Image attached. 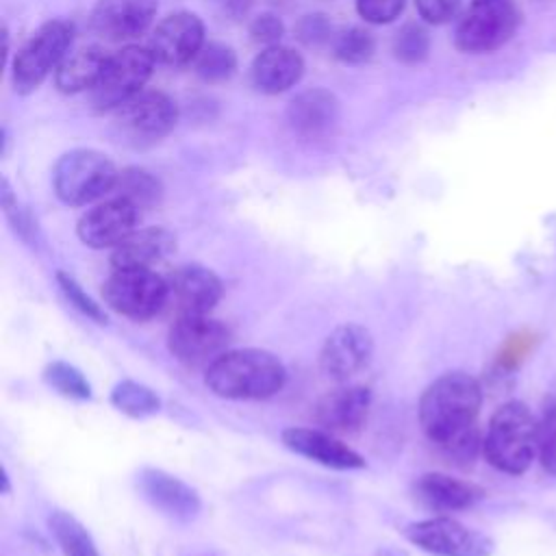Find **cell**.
<instances>
[{
    "mask_svg": "<svg viewBox=\"0 0 556 556\" xmlns=\"http://www.w3.org/2000/svg\"><path fill=\"white\" fill-rule=\"evenodd\" d=\"M480 406V382L465 371H447L432 380L419 397L421 430L456 465H469L482 447Z\"/></svg>",
    "mask_w": 556,
    "mask_h": 556,
    "instance_id": "cell-1",
    "label": "cell"
},
{
    "mask_svg": "<svg viewBox=\"0 0 556 556\" xmlns=\"http://www.w3.org/2000/svg\"><path fill=\"white\" fill-rule=\"evenodd\" d=\"M287 380L280 358L267 350L241 348L222 354L206 371V387L226 400H267Z\"/></svg>",
    "mask_w": 556,
    "mask_h": 556,
    "instance_id": "cell-2",
    "label": "cell"
},
{
    "mask_svg": "<svg viewBox=\"0 0 556 556\" xmlns=\"http://www.w3.org/2000/svg\"><path fill=\"white\" fill-rule=\"evenodd\" d=\"M482 454L489 465L504 473L517 476L530 467L536 454V419L523 402H504L491 415Z\"/></svg>",
    "mask_w": 556,
    "mask_h": 556,
    "instance_id": "cell-3",
    "label": "cell"
},
{
    "mask_svg": "<svg viewBox=\"0 0 556 556\" xmlns=\"http://www.w3.org/2000/svg\"><path fill=\"white\" fill-rule=\"evenodd\" d=\"M119 172L113 161L96 150H72L63 154L52 172L54 193L70 206H83L115 189Z\"/></svg>",
    "mask_w": 556,
    "mask_h": 556,
    "instance_id": "cell-4",
    "label": "cell"
},
{
    "mask_svg": "<svg viewBox=\"0 0 556 556\" xmlns=\"http://www.w3.org/2000/svg\"><path fill=\"white\" fill-rule=\"evenodd\" d=\"M102 298L124 317L150 319L165 308L167 282L152 267L113 269L102 285Z\"/></svg>",
    "mask_w": 556,
    "mask_h": 556,
    "instance_id": "cell-5",
    "label": "cell"
},
{
    "mask_svg": "<svg viewBox=\"0 0 556 556\" xmlns=\"http://www.w3.org/2000/svg\"><path fill=\"white\" fill-rule=\"evenodd\" d=\"M232 341L230 328L211 315H189L174 319L167 348L172 356L191 369H208Z\"/></svg>",
    "mask_w": 556,
    "mask_h": 556,
    "instance_id": "cell-6",
    "label": "cell"
},
{
    "mask_svg": "<svg viewBox=\"0 0 556 556\" xmlns=\"http://www.w3.org/2000/svg\"><path fill=\"white\" fill-rule=\"evenodd\" d=\"M152 67V52L139 46H126L119 52L106 56L102 74L91 89L93 106L100 111L122 106L143 89Z\"/></svg>",
    "mask_w": 556,
    "mask_h": 556,
    "instance_id": "cell-7",
    "label": "cell"
},
{
    "mask_svg": "<svg viewBox=\"0 0 556 556\" xmlns=\"http://www.w3.org/2000/svg\"><path fill=\"white\" fill-rule=\"evenodd\" d=\"M72 43V24L52 20L43 24L28 43L17 52L13 63L15 89L28 93L37 89L46 76L59 67Z\"/></svg>",
    "mask_w": 556,
    "mask_h": 556,
    "instance_id": "cell-8",
    "label": "cell"
},
{
    "mask_svg": "<svg viewBox=\"0 0 556 556\" xmlns=\"http://www.w3.org/2000/svg\"><path fill=\"white\" fill-rule=\"evenodd\" d=\"M404 536L434 556H491L495 549L491 536L445 515L408 523Z\"/></svg>",
    "mask_w": 556,
    "mask_h": 556,
    "instance_id": "cell-9",
    "label": "cell"
},
{
    "mask_svg": "<svg viewBox=\"0 0 556 556\" xmlns=\"http://www.w3.org/2000/svg\"><path fill=\"white\" fill-rule=\"evenodd\" d=\"M519 26L515 0L471 2L456 26V48L463 52H491L504 46Z\"/></svg>",
    "mask_w": 556,
    "mask_h": 556,
    "instance_id": "cell-10",
    "label": "cell"
},
{
    "mask_svg": "<svg viewBox=\"0 0 556 556\" xmlns=\"http://www.w3.org/2000/svg\"><path fill=\"white\" fill-rule=\"evenodd\" d=\"M374 356L371 332L354 321L337 326L319 350V369L334 382H348L361 374Z\"/></svg>",
    "mask_w": 556,
    "mask_h": 556,
    "instance_id": "cell-11",
    "label": "cell"
},
{
    "mask_svg": "<svg viewBox=\"0 0 556 556\" xmlns=\"http://www.w3.org/2000/svg\"><path fill=\"white\" fill-rule=\"evenodd\" d=\"M165 308L178 317L208 315L222 300L224 285L219 276L202 265H180L167 278Z\"/></svg>",
    "mask_w": 556,
    "mask_h": 556,
    "instance_id": "cell-12",
    "label": "cell"
},
{
    "mask_svg": "<svg viewBox=\"0 0 556 556\" xmlns=\"http://www.w3.org/2000/svg\"><path fill=\"white\" fill-rule=\"evenodd\" d=\"M139 208L124 198H111L87 211L76 226L78 239L89 248H115L137 230Z\"/></svg>",
    "mask_w": 556,
    "mask_h": 556,
    "instance_id": "cell-13",
    "label": "cell"
},
{
    "mask_svg": "<svg viewBox=\"0 0 556 556\" xmlns=\"http://www.w3.org/2000/svg\"><path fill=\"white\" fill-rule=\"evenodd\" d=\"M137 489L146 502L176 521H191L202 508L198 491L163 469L143 467L137 476Z\"/></svg>",
    "mask_w": 556,
    "mask_h": 556,
    "instance_id": "cell-14",
    "label": "cell"
},
{
    "mask_svg": "<svg viewBox=\"0 0 556 556\" xmlns=\"http://www.w3.org/2000/svg\"><path fill=\"white\" fill-rule=\"evenodd\" d=\"M371 408V391L363 384H341L321 395L313 408L319 428L332 434L358 432Z\"/></svg>",
    "mask_w": 556,
    "mask_h": 556,
    "instance_id": "cell-15",
    "label": "cell"
},
{
    "mask_svg": "<svg viewBox=\"0 0 556 556\" xmlns=\"http://www.w3.org/2000/svg\"><path fill=\"white\" fill-rule=\"evenodd\" d=\"M115 111L119 126L135 139H161L178 119L174 100L161 91H139Z\"/></svg>",
    "mask_w": 556,
    "mask_h": 556,
    "instance_id": "cell-16",
    "label": "cell"
},
{
    "mask_svg": "<svg viewBox=\"0 0 556 556\" xmlns=\"http://www.w3.org/2000/svg\"><path fill=\"white\" fill-rule=\"evenodd\" d=\"M204 46V26L198 15L180 11L167 15L150 39L154 61L165 65H185L198 56Z\"/></svg>",
    "mask_w": 556,
    "mask_h": 556,
    "instance_id": "cell-17",
    "label": "cell"
},
{
    "mask_svg": "<svg viewBox=\"0 0 556 556\" xmlns=\"http://www.w3.org/2000/svg\"><path fill=\"white\" fill-rule=\"evenodd\" d=\"M285 447L330 469H361L363 456L324 428H287L280 434Z\"/></svg>",
    "mask_w": 556,
    "mask_h": 556,
    "instance_id": "cell-18",
    "label": "cell"
},
{
    "mask_svg": "<svg viewBox=\"0 0 556 556\" xmlns=\"http://www.w3.org/2000/svg\"><path fill=\"white\" fill-rule=\"evenodd\" d=\"M156 7L159 0H98L91 24L104 39L126 41L150 26Z\"/></svg>",
    "mask_w": 556,
    "mask_h": 556,
    "instance_id": "cell-19",
    "label": "cell"
},
{
    "mask_svg": "<svg viewBox=\"0 0 556 556\" xmlns=\"http://www.w3.org/2000/svg\"><path fill=\"white\" fill-rule=\"evenodd\" d=\"M415 500L434 513H454L473 506L482 500L484 491L467 480L452 478L447 473L428 471L413 482Z\"/></svg>",
    "mask_w": 556,
    "mask_h": 556,
    "instance_id": "cell-20",
    "label": "cell"
},
{
    "mask_svg": "<svg viewBox=\"0 0 556 556\" xmlns=\"http://www.w3.org/2000/svg\"><path fill=\"white\" fill-rule=\"evenodd\" d=\"M176 241L165 228H139L130 232L122 243L113 248V269L124 267H152L167 254H172Z\"/></svg>",
    "mask_w": 556,
    "mask_h": 556,
    "instance_id": "cell-21",
    "label": "cell"
},
{
    "mask_svg": "<svg viewBox=\"0 0 556 556\" xmlns=\"http://www.w3.org/2000/svg\"><path fill=\"white\" fill-rule=\"evenodd\" d=\"M302 70L304 63L298 52L285 46H269L254 59L252 80L263 93H280L300 80Z\"/></svg>",
    "mask_w": 556,
    "mask_h": 556,
    "instance_id": "cell-22",
    "label": "cell"
},
{
    "mask_svg": "<svg viewBox=\"0 0 556 556\" xmlns=\"http://www.w3.org/2000/svg\"><path fill=\"white\" fill-rule=\"evenodd\" d=\"M291 126L304 137H319L337 122V100L324 89H311L293 98L289 106Z\"/></svg>",
    "mask_w": 556,
    "mask_h": 556,
    "instance_id": "cell-23",
    "label": "cell"
},
{
    "mask_svg": "<svg viewBox=\"0 0 556 556\" xmlns=\"http://www.w3.org/2000/svg\"><path fill=\"white\" fill-rule=\"evenodd\" d=\"M104 63H106V56L102 54L100 48H93V46L78 48L72 54L67 52L56 67V76H54L56 87L65 93L93 89V85L102 74Z\"/></svg>",
    "mask_w": 556,
    "mask_h": 556,
    "instance_id": "cell-24",
    "label": "cell"
},
{
    "mask_svg": "<svg viewBox=\"0 0 556 556\" xmlns=\"http://www.w3.org/2000/svg\"><path fill=\"white\" fill-rule=\"evenodd\" d=\"M48 523L65 556H100L91 534L72 513L54 510Z\"/></svg>",
    "mask_w": 556,
    "mask_h": 556,
    "instance_id": "cell-25",
    "label": "cell"
},
{
    "mask_svg": "<svg viewBox=\"0 0 556 556\" xmlns=\"http://www.w3.org/2000/svg\"><path fill=\"white\" fill-rule=\"evenodd\" d=\"M111 404L119 413H124V415H128L132 419L150 417V415H154L161 408L159 395L150 387H146V384H141L137 380H122V382H117L113 387V391H111Z\"/></svg>",
    "mask_w": 556,
    "mask_h": 556,
    "instance_id": "cell-26",
    "label": "cell"
},
{
    "mask_svg": "<svg viewBox=\"0 0 556 556\" xmlns=\"http://www.w3.org/2000/svg\"><path fill=\"white\" fill-rule=\"evenodd\" d=\"M117 198L128 200L135 204L139 211L146 206H152L161 198V185L154 176H150L143 169H126L117 176L115 189Z\"/></svg>",
    "mask_w": 556,
    "mask_h": 556,
    "instance_id": "cell-27",
    "label": "cell"
},
{
    "mask_svg": "<svg viewBox=\"0 0 556 556\" xmlns=\"http://www.w3.org/2000/svg\"><path fill=\"white\" fill-rule=\"evenodd\" d=\"M235 52L222 43H206L195 56V72L206 83H222L235 74Z\"/></svg>",
    "mask_w": 556,
    "mask_h": 556,
    "instance_id": "cell-28",
    "label": "cell"
},
{
    "mask_svg": "<svg viewBox=\"0 0 556 556\" xmlns=\"http://www.w3.org/2000/svg\"><path fill=\"white\" fill-rule=\"evenodd\" d=\"M43 380L65 397H72V400L91 397V384L87 382V378L80 374V369H76L65 361L48 363L43 369Z\"/></svg>",
    "mask_w": 556,
    "mask_h": 556,
    "instance_id": "cell-29",
    "label": "cell"
},
{
    "mask_svg": "<svg viewBox=\"0 0 556 556\" xmlns=\"http://www.w3.org/2000/svg\"><path fill=\"white\" fill-rule=\"evenodd\" d=\"M536 456L543 469L556 476V397H552L536 421Z\"/></svg>",
    "mask_w": 556,
    "mask_h": 556,
    "instance_id": "cell-30",
    "label": "cell"
},
{
    "mask_svg": "<svg viewBox=\"0 0 556 556\" xmlns=\"http://www.w3.org/2000/svg\"><path fill=\"white\" fill-rule=\"evenodd\" d=\"M374 52V39L367 30L352 26L337 35L334 39V54L343 63H363Z\"/></svg>",
    "mask_w": 556,
    "mask_h": 556,
    "instance_id": "cell-31",
    "label": "cell"
},
{
    "mask_svg": "<svg viewBox=\"0 0 556 556\" xmlns=\"http://www.w3.org/2000/svg\"><path fill=\"white\" fill-rule=\"evenodd\" d=\"M56 282H59V289L63 291L65 300L76 308L80 311L85 317H89L91 321L96 324H106V313L104 308L76 282L74 276L65 274V271H59L56 274Z\"/></svg>",
    "mask_w": 556,
    "mask_h": 556,
    "instance_id": "cell-32",
    "label": "cell"
},
{
    "mask_svg": "<svg viewBox=\"0 0 556 556\" xmlns=\"http://www.w3.org/2000/svg\"><path fill=\"white\" fill-rule=\"evenodd\" d=\"M428 50H430V39H428V33L417 26V24H406L397 37H395V43H393V52L400 61L413 65V63H419L428 56Z\"/></svg>",
    "mask_w": 556,
    "mask_h": 556,
    "instance_id": "cell-33",
    "label": "cell"
},
{
    "mask_svg": "<svg viewBox=\"0 0 556 556\" xmlns=\"http://www.w3.org/2000/svg\"><path fill=\"white\" fill-rule=\"evenodd\" d=\"M356 9L371 24H389L402 13L404 0H356Z\"/></svg>",
    "mask_w": 556,
    "mask_h": 556,
    "instance_id": "cell-34",
    "label": "cell"
},
{
    "mask_svg": "<svg viewBox=\"0 0 556 556\" xmlns=\"http://www.w3.org/2000/svg\"><path fill=\"white\" fill-rule=\"evenodd\" d=\"M415 7L428 24H445L460 11V0H415Z\"/></svg>",
    "mask_w": 556,
    "mask_h": 556,
    "instance_id": "cell-35",
    "label": "cell"
},
{
    "mask_svg": "<svg viewBox=\"0 0 556 556\" xmlns=\"http://www.w3.org/2000/svg\"><path fill=\"white\" fill-rule=\"evenodd\" d=\"M282 30H285V26L274 13H261L250 24L252 39L258 43H267V46H276L278 39L282 37Z\"/></svg>",
    "mask_w": 556,
    "mask_h": 556,
    "instance_id": "cell-36",
    "label": "cell"
},
{
    "mask_svg": "<svg viewBox=\"0 0 556 556\" xmlns=\"http://www.w3.org/2000/svg\"><path fill=\"white\" fill-rule=\"evenodd\" d=\"M530 348H532V337L530 334H515V337H510L504 343L497 361H500L502 367L510 369V367H515L528 354Z\"/></svg>",
    "mask_w": 556,
    "mask_h": 556,
    "instance_id": "cell-37",
    "label": "cell"
},
{
    "mask_svg": "<svg viewBox=\"0 0 556 556\" xmlns=\"http://www.w3.org/2000/svg\"><path fill=\"white\" fill-rule=\"evenodd\" d=\"M300 39L306 43H321L330 37V24L324 15H306L300 26Z\"/></svg>",
    "mask_w": 556,
    "mask_h": 556,
    "instance_id": "cell-38",
    "label": "cell"
},
{
    "mask_svg": "<svg viewBox=\"0 0 556 556\" xmlns=\"http://www.w3.org/2000/svg\"><path fill=\"white\" fill-rule=\"evenodd\" d=\"M211 2L224 20H239L241 15L248 13L252 4V0H211Z\"/></svg>",
    "mask_w": 556,
    "mask_h": 556,
    "instance_id": "cell-39",
    "label": "cell"
},
{
    "mask_svg": "<svg viewBox=\"0 0 556 556\" xmlns=\"http://www.w3.org/2000/svg\"><path fill=\"white\" fill-rule=\"evenodd\" d=\"M376 556H404V554L397 552V549H393V547H380V549L376 552Z\"/></svg>",
    "mask_w": 556,
    "mask_h": 556,
    "instance_id": "cell-40",
    "label": "cell"
},
{
    "mask_svg": "<svg viewBox=\"0 0 556 556\" xmlns=\"http://www.w3.org/2000/svg\"><path fill=\"white\" fill-rule=\"evenodd\" d=\"M471 2H502V0H471Z\"/></svg>",
    "mask_w": 556,
    "mask_h": 556,
    "instance_id": "cell-41",
    "label": "cell"
}]
</instances>
